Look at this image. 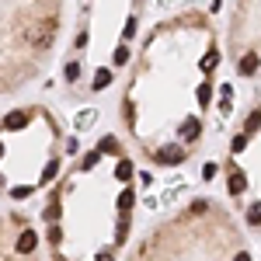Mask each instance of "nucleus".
Masks as SVG:
<instances>
[{"label":"nucleus","mask_w":261,"mask_h":261,"mask_svg":"<svg viewBox=\"0 0 261 261\" xmlns=\"http://www.w3.org/2000/svg\"><path fill=\"white\" fill-rule=\"evenodd\" d=\"M56 28H60V21H56V18L35 21V24L28 28V45H32V49H39V53H45V49H53V39H56Z\"/></svg>","instance_id":"nucleus-1"},{"label":"nucleus","mask_w":261,"mask_h":261,"mask_svg":"<svg viewBox=\"0 0 261 261\" xmlns=\"http://www.w3.org/2000/svg\"><path fill=\"white\" fill-rule=\"evenodd\" d=\"M226 188H230V195H244V188H247V174L233 161H226Z\"/></svg>","instance_id":"nucleus-2"},{"label":"nucleus","mask_w":261,"mask_h":261,"mask_svg":"<svg viewBox=\"0 0 261 261\" xmlns=\"http://www.w3.org/2000/svg\"><path fill=\"white\" fill-rule=\"evenodd\" d=\"M199 136H202V122L195 119V115L181 122V143H185V146H192V143L199 140Z\"/></svg>","instance_id":"nucleus-3"},{"label":"nucleus","mask_w":261,"mask_h":261,"mask_svg":"<svg viewBox=\"0 0 261 261\" xmlns=\"http://www.w3.org/2000/svg\"><path fill=\"white\" fill-rule=\"evenodd\" d=\"M28 119H32L28 112H11V115L4 119V125H0V133H18V129L28 125Z\"/></svg>","instance_id":"nucleus-4"},{"label":"nucleus","mask_w":261,"mask_h":261,"mask_svg":"<svg viewBox=\"0 0 261 261\" xmlns=\"http://www.w3.org/2000/svg\"><path fill=\"white\" fill-rule=\"evenodd\" d=\"M133 205H136V192H133V188H122L119 199H115V209H119L122 216H129V209H133Z\"/></svg>","instance_id":"nucleus-5"},{"label":"nucleus","mask_w":261,"mask_h":261,"mask_svg":"<svg viewBox=\"0 0 261 261\" xmlns=\"http://www.w3.org/2000/svg\"><path fill=\"white\" fill-rule=\"evenodd\" d=\"M258 66H261V60H258V53H247L241 63H237V70H241V77H254L258 73Z\"/></svg>","instance_id":"nucleus-6"},{"label":"nucleus","mask_w":261,"mask_h":261,"mask_svg":"<svg viewBox=\"0 0 261 261\" xmlns=\"http://www.w3.org/2000/svg\"><path fill=\"white\" fill-rule=\"evenodd\" d=\"M258 129H261V108H254V112L247 115V125H244V133H247V136H254Z\"/></svg>","instance_id":"nucleus-7"},{"label":"nucleus","mask_w":261,"mask_h":261,"mask_svg":"<svg viewBox=\"0 0 261 261\" xmlns=\"http://www.w3.org/2000/svg\"><path fill=\"white\" fill-rule=\"evenodd\" d=\"M115 178H119V181H129V178H133V164H129V161H119V164H115Z\"/></svg>","instance_id":"nucleus-8"},{"label":"nucleus","mask_w":261,"mask_h":261,"mask_svg":"<svg viewBox=\"0 0 261 261\" xmlns=\"http://www.w3.org/2000/svg\"><path fill=\"white\" fill-rule=\"evenodd\" d=\"M98 150H101V153H119V140H115V136H105Z\"/></svg>","instance_id":"nucleus-9"},{"label":"nucleus","mask_w":261,"mask_h":261,"mask_svg":"<svg viewBox=\"0 0 261 261\" xmlns=\"http://www.w3.org/2000/svg\"><path fill=\"white\" fill-rule=\"evenodd\" d=\"M247 223H251V226H261V202H254V205L247 209Z\"/></svg>","instance_id":"nucleus-10"},{"label":"nucleus","mask_w":261,"mask_h":261,"mask_svg":"<svg viewBox=\"0 0 261 261\" xmlns=\"http://www.w3.org/2000/svg\"><path fill=\"white\" fill-rule=\"evenodd\" d=\"M216 63H220V53H216V49H213V53H205V60H202V70H205V73H209V70H213V66H216Z\"/></svg>","instance_id":"nucleus-11"},{"label":"nucleus","mask_w":261,"mask_h":261,"mask_svg":"<svg viewBox=\"0 0 261 261\" xmlns=\"http://www.w3.org/2000/svg\"><path fill=\"white\" fill-rule=\"evenodd\" d=\"M108 84H112V73H108V70H101L98 77H94V91H101V87H108Z\"/></svg>","instance_id":"nucleus-12"},{"label":"nucleus","mask_w":261,"mask_h":261,"mask_svg":"<svg viewBox=\"0 0 261 261\" xmlns=\"http://www.w3.org/2000/svg\"><path fill=\"white\" fill-rule=\"evenodd\" d=\"M247 140H251L247 133H241V136H233V143H230V146H233V153H241L244 146H247Z\"/></svg>","instance_id":"nucleus-13"},{"label":"nucleus","mask_w":261,"mask_h":261,"mask_svg":"<svg viewBox=\"0 0 261 261\" xmlns=\"http://www.w3.org/2000/svg\"><path fill=\"white\" fill-rule=\"evenodd\" d=\"M209 98H213V87L202 84V87H199V105H209Z\"/></svg>","instance_id":"nucleus-14"},{"label":"nucleus","mask_w":261,"mask_h":261,"mask_svg":"<svg viewBox=\"0 0 261 261\" xmlns=\"http://www.w3.org/2000/svg\"><path fill=\"white\" fill-rule=\"evenodd\" d=\"M77 77H81V66L70 63V66H66V81H77Z\"/></svg>","instance_id":"nucleus-15"}]
</instances>
